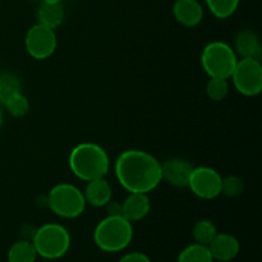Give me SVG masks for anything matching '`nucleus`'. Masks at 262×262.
Returning a JSON list of instances; mask_svg holds the SVG:
<instances>
[{
    "label": "nucleus",
    "mask_w": 262,
    "mask_h": 262,
    "mask_svg": "<svg viewBox=\"0 0 262 262\" xmlns=\"http://www.w3.org/2000/svg\"><path fill=\"white\" fill-rule=\"evenodd\" d=\"M118 182L129 193H150L163 181L160 161L142 150H125L115 161Z\"/></svg>",
    "instance_id": "f257e3e1"
},
{
    "label": "nucleus",
    "mask_w": 262,
    "mask_h": 262,
    "mask_svg": "<svg viewBox=\"0 0 262 262\" xmlns=\"http://www.w3.org/2000/svg\"><path fill=\"white\" fill-rule=\"evenodd\" d=\"M68 164L72 173L84 182L104 178L110 168L106 151L101 146L92 142L77 145L69 154Z\"/></svg>",
    "instance_id": "f03ea898"
},
{
    "label": "nucleus",
    "mask_w": 262,
    "mask_h": 262,
    "mask_svg": "<svg viewBox=\"0 0 262 262\" xmlns=\"http://www.w3.org/2000/svg\"><path fill=\"white\" fill-rule=\"evenodd\" d=\"M132 238V223L122 215H107L94 230L95 245L104 252H120L129 246Z\"/></svg>",
    "instance_id": "7ed1b4c3"
},
{
    "label": "nucleus",
    "mask_w": 262,
    "mask_h": 262,
    "mask_svg": "<svg viewBox=\"0 0 262 262\" xmlns=\"http://www.w3.org/2000/svg\"><path fill=\"white\" fill-rule=\"evenodd\" d=\"M31 242L37 256L46 260H58L68 252L71 234L63 225L49 223L35 230Z\"/></svg>",
    "instance_id": "20e7f679"
},
{
    "label": "nucleus",
    "mask_w": 262,
    "mask_h": 262,
    "mask_svg": "<svg viewBox=\"0 0 262 262\" xmlns=\"http://www.w3.org/2000/svg\"><path fill=\"white\" fill-rule=\"evenodd\" d=\"M238 58L234 49L222 41L207 43L201 54V66L209 77L229 79Z\"/></svg>",
    "instance_id": "39448f33"
},
{
    "label": "nucleus",
    "mask_w": 262,
    "mask_h": 262,
    "mask_svg": "<svg viewBox=\"0 0 262 262\" xmlns=\"http://www.w3.org/2000/svg\"><path fill=\"white\" fill-rule=\"evenodd\" d=\"M48 206L51 211L64 219L78 217L86 207L83 192L69 183H59L50 189Z\"/></svg>",
    "instance_id": "423d86ee"
},
{
    "label": "nucleus",
    "mask_w": 262,
    "mask_h": 262,
    "mask_svg": "<svg viewBox=\"0 0 262 262\" xmlns=\"http://www.w3.org/2000/svg\"><path fill=\"white\" fill-rule=\"evenodd\" d=\"M230 78L239 94L245 96H256L262 91L261 61L258 59H241L235 64Z\"/></svg>",
    "instance_id": "0eeeda50"
},
{
    "label": "nucleus",
    "mask_w": 262,
    "mask_h": 262,
    "mask_svg": "<svg viewBox=\"0 0 262 262\" xmlns=\"http://www.w3.org/2000/svg\"><path fill=\"white\" fill-rule=\"evenodd\" d=\"M25 43L26 50L33 59L43 60L50 58L58 45L55 30L36 23L28 30Z\"/></svg>",
    "instance_id": "6e6552de"
},
{
    "label": "nucleus",
    "mask_w": 262,
    "mask_h": 262,
    "mask_svg": "<svg viewBox=\"0 0 262 262\" xmlns=\"http://www.w3.org/2000/svg\"><path fill=\"white\" fill-rule=\"evenodd\" d=\"M188 187L193 194L202 200H212L220 194L222 176L210 166L193 168L188 179Z\"/></svg>",
    "instance_id": "1a4fd4ad"
},
{
    "label": "nucleus",
    "mask_w": 262,
    "mask_h": 262,
    "mask_svg": "<svg viewBox=\"0 0 262 262\" xmlns=\"http://www.w3.org/2000/svg\"><path fill=\"white\" fill-rule=\"evenodd\" d=\"M194 166L186 159H170L161 164V177L174 187L188 186V179Z\"/></svg>",
    "instance_id": "9d476101"
},
{
    "label": "nucleus",
    "mask_w": 262,
    "mask_h": 262,
    "mask_svg": "<svg viewBox=\"0 0 262 262\" xmlns=\"http://www.w3.org/2000/svg\"><path fill=\"white\" fill-rule=\"evenodd\" d=\"M214 261L229 262L234 260L241 250L237 238L228 233H217L207 246Z\"/></svg>",
    "instance_id": "9b49d317"
},
{
    "label": "nucleus",
    "mask_w": 262,
    "mask_h": 262,
    "mask_svg": "<svg viewBox=\"0 0 262 262\" xmlns=\"http://www.w3.org/2000/svg\"><path fill=\"white\" fill-rule=\"evenodd\" d=\"M173 15L177 22L184 27H194L204 18V7L199 0H176Z\"/></svg>",
    "instance_id": "f8f14e48"
},
{
    "label": "nucleus",
    "mask_w": 262,
    "mask_h": 262,
    "mask_svg": "<svg viewBox=\"0 0 262 262\" xmlns=\"http://www.w3.org/2000/svg\"><path fill=\"white\" fill-rule=\"evenodd\" d=\"M151 204L147 193H129L120 204V215L128 222H140L150 212Z\"/></svg>",
    "instance_id": "ddd939ff"
},
{
    "label": "nucleus",
    "mask_w": 262,
    "mask_h": 262,
    "mask_svg": "<svg viewBox=\"0 0 262 262\" xmlns=\"http://www.w3.org/2000/svg\"><path fill=\"white\" fill-rule=\"evenodd\" d=\"M235 54L248 59H258L260 60L262 48L258 36L251 30H243L237 33L234 38Z\"/></svg>",
    "instance_id": "4468645a"
},
{
    "label": "nucleus",
    "mask_w": 262,
    "mask_h": 262,
    "mask_svg": "<svg viewBox=\"0 0 262 262\" xmlns=\"http://www.w3.org/2000/svg\"><path fill=\"white\" fill-rule=\"evenodd\" d=\"M83 196L86 204L94 207H102L106 206L112 201L113 191L109 182L105 181V178H100L89 182L83 192Z\"/></svg>",
    "instance_id": "2eb2a0df"
},
{
    "label": "nucleus",
    "mask_w": 262,
    "mask_h": 262,
    "mask_svg": "<svg viewBox=\"0 0 262 262\" xmlns=\"http://www.w3.org/2000/svg\"><path fill=\"white\" fill-rule=\"evenodd\" d=\"M64 18H66V12H64L61 3H58V4L42 3V5L37 10L38 23L49 28H53V30L61 26Z\"/></svg>",
    "instance_id": "dca6fc26"
},
{
    "label": "nucleus",
    "mask_w": 262,
    "mask_h": 262,
    "mask_svg": "<svg viewBox=\"0 0 262 262\" xmlns=\"http://www.w3.org/2000/svg\"><path fill=\"white\" fill-rule=\"evenodd\" d=\"M8 262H35L37 252L31 241H18L8 251Z\"/></svg>",
    "instance_id": "f3484780"
},
{
    "label": "nucleus",
    "mask_w": 262,
    "mask_h": 262,
    "mask_svg": "<svg viewBox=\"0 0 262 262\" xmlns=\"http://www.w3.org/2000/svg\"><path fill=\"white\" fill-rule=\"evenodd\" d=\"M177 262H214V258L207 246L193 243L181 251Z\"/></svg>",
    "instance_id": "a211bd4d"
},
{
    "label": "nucleus",
    "mask_w": 262,
    "mask_h": 262,
    "mask_svg": "<svg viewBox=\"0 0 262 262\" xmlns=\"http://www.w3.org/2000/svg\"><path fill=\"white\" fill-rule=\"evenodd\" d=\"M205 3L214 17L227 19L234 14L239 7L241 0H205Z\"/></svg>",
    "instance_id": "6ab92c4d"
},
{
    "label": "nucleus",
    "mask_w": 262,
    "mask_h": 262,
    "mask_svg": "<svg viewBox=\"0 0 262 262\" xmlns=\"http://www.w3.org/2000/svg\"><path fill=\"white\" fill-rule=\"evenodd\" d=\"M217 234L216 227L211 220L202 219L194 224L193 230H192V237H193L194 243H200V245L209 246L210 242L215 238Z\"/></svg>",
    "instance_id": "aec40b11"
},
{
    "label": "nucleus",
    "mask_w": 262,
    "mask_h": 262,
    "mask_svg": "<svg viewBox=\"0 0 262 262\" xmlns=\"http://www.w3.org/2000/svg\"><path fill=\"white\" fill-rule=\"evenodd\" d=\"M3 104L7 107V112L14 118H22L30 112V101L22 92L12 95Z\"/></svg>",
    "instance_id": "412c9836"
},
{
    "label": "nucleus",
    "mask_w": 262,
    "mask_h": 262,
    "mask_svg": "<svg viewBox=\"0 0 262 262\" xmlns=\"http://www.w3.org/2000/svg\"><path fill=\"white\" fill-rule=\"evenodd\" d=\"M206 94L214 101H223L229 94V82L225 78L211 77L206 84Z\"/></svg>",
    "instance_id": "4be33fe9"
},
{
    "label": "nucleus",
    "mask_w": 262,
    "mask_h": 262,
    "mask_svg": "<svg viewBox=\"0 0 262 262\" xmlns=\"http://www.w3.org/2000/svg\"><path fill=\"white\" fill-rule=\"evenodd\" d=\"M20 92V82L12 73H3L0 76V102H4L12 95Z\"/></svg>",
    "instance_id": "5701e85b"
},
{
    "label": "nucleus",
    "mask_w": 262,
    "mask_h": 262,
    "mask_svg": "<svg viewBox=\"0 0 262 262\" xmlns=\"http://www.w3.org/2000/svg\"><path fill=\"white\" fill-rule=\"evenodd\" d=\"M245 191V183L241 178L235 176H229L222 178V188L220 194H224L227 197H237L243 193Z\"/></svg>",
    "instance_id": "b1692460"
},
{
    "label": "nucleus",
    "mask_w": 262,
    "mask_h": 262,
    "mask_svg": "<svg viewBox=\"0 0 262 262\" xmlns=\"http://www.w3.org/2000/svg\"><path fill=\"white\" fill-rule=\"evenodd\" d=\"M118 262H151L150 257L142 252H129L119 258Z\"/></svg>",
    "instance_id": "393cba45"
},
{
    "label": "nucleus",
    "mask_w": 262,
    "mask_h": 262,
    "mask_svg": "<svg viewBox=\"0 0 262 262\" xmlns=\"http://www.w3.org/2000/svg\"><path fill=\"white\" fill-rule=\"evenodd\" d=\"M63 0H42V3H49V4H58V3H61Z\"/></svg>",
    "instance_id": "a878e982"
},
{
    "label": "nucleus",
    "mask_w": 262,
    "mask_h": 262,
    "mask_svg": "<svg viewBox=\"0 0 262 262\" xmlns=\"http://www.w3.org/2000/svg\"><path fill=\"white\" fill-rule=\"evenodd\" d=\"M2 124H3V110L2 107H0V127H2Z\"/></svg>",
    "instance_id": "bb28decb"
}]
</instances>
